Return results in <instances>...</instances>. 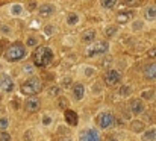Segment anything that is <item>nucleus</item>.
<instances>
[{"label": "nucleus", "instance_id": "obj_39", "mask_svg": "<svg viewBox=\"0 0 156 141\" xmlns=\"http://www.w3.org/2000/svg\"><path fill=\"white\" fill-rule=\"evenodd\" d=\"M35 8H36V3H35V2H30V3L27 5V9H29V11H33Z\"/></svg>", "mask_w": 156, "mask_h": 141}, {"label": "nucleus", "instance_id": "obj_29", "mask_svg": "<svg viewBox=\"0 0 156 141\" xmlns=\"http://www.w3.org/2000/svg\"><path fill=\"white\" fill-rule=\"evenodd\" d=\"M61 87H62V88H70V87H73L71 79H70V78H64V79L61 81Z\"/></svg>", "mask_w": 156, "mask_h": 141}, {"label": "nucleus", "instance_id": "obj_11", "mask_svg": "<svg viewBox=\"0 0 156 141\" xmlns=\"http://www.w3.org/2000/svg\"><path fill=\"white\" fill-rule=\"evenodd\" d=\"M25 108H26V111H29V112L38 111V109H39V99H36V97L27 99L26 103H25Z\"/></svg>", "mask_w": 156, "mask_h": 141}, {"label": "nucleus", "instance_id": "obj_36", "mask_svg": "<svg viewBox=\"0 0 156 141\" xmlns=\"http://www.w3.org/2000/svg\"><path fill=\"white\" fill-rule=\"evenodd\" d=\"M0 140H2V141H11V135L8 132L2 131V132H0Z\"/></svg>", "mask_w": 156, "mask_h": 141}, {"label": "nucleus", "instance_id": "obj_16", "mask_svg": "<svg viewBox=\"0 0 156 141\" xmlns=\"http://www.w3.org/2000/svg\"><path fill=\"white\" fill-rule=\"evenodd\" d=\"M143 141H156V128H150L143 132Z\"/></svg>", "mask_w": 156, "mask_h": 141}, {"label": "nucleus", "instance_id": "obj_37", "mask_svg": "<svg viewBox=\"0 0 156 141\" xmlns=\"http://www.w3.org/2000/svg\"><path fill=\"white\" fill-rule=\"evenodd\" d=\"M11 106H12L14 109H20V100H18V99L15 97V99H14V100L11 102Z\"/></svg>", "mask_w": 156, "mask_h": 141}, {"label": "nucleus", "instance_id": "obj_22", "mask_svg": "<svg viewBox=\"0 0 156 141\" xmlns=\"http://www.w3.org/2000/svg\"><path fill=\"white\" fill-rule=\"evenodd\" d=\"M153 97H155V91L153 90H144L141 93V99H144V100H152Z\"/></svg>", "mask_w": 156, "mask_h": 141}, {"label": "nucleus", "instance_id": "obj_42", "mask_svg": "<svg viewBox=\"0 0 156 141\" xmlns=\"http://www.w3.org/2000/svg\"><path fill=\"white\" fill-rule=\"evenodd\" d=\"M3 111V106H0V112H2Z\"/></svg>", "mask_w": 156, "mask_h": 141}, {"label": "nucleus", "instance_id": "obj_45", "mask_svg": "<svg viewBox=\"0 0 156 141\" xmlns=\"http://www.w3.org/2000/svg\"><path fill=\"white\" fill-rule=\"evenodd\" d=\"M0 70H2V67H0Z\"/></svg>", "mask_w": 156, "mask_h": 141}, {"label": "nucleus", "instance_id": "obj_46", "mask_svg": "<svg viewBox=\"0 0 156 141\" xmlns=\"http://www.w3.org/2000/svg\"><path fill=\"white\" fill-rule=\"evenodd\" d=\"M0 141H2V140H0Z\"/></svg>", "mask_w": 156, "mask_h": 141}, {"label": "nucleus", "instance_id": "obj_33", "mask_svg": "<svg viewBox=\"0 0 156 141\" xmlns=\"http://www.w3.org/2000/svg\"><path fill=\"white\" fill-rule=\"evenodd\" d=\"M58 106H59L61 109H67V106H68V102L65 100V97H61V99H59V102H58Z\"/></svg>", "mask_w": 156, "mask_h": 141}, {"label": "nucleus", "instance_id": "obj_19", "mask_svg": "<svg viewBox=\"0 0 156 141\" xmlns=\"http://www.w3.org/2000/svg\"><path fill=\"white\" fill-rule=\"evenodd\" d=\"M77 21H79V15L77 14H74V12L68 14V17H67V25H68V26L77 25Z\"/></svg>", "mask_w": 156, "mask_h": 141}, {"label": "nucleus", "instance_id": "obj_7", "mask_svg": "<svg viewBox=\"0 0 156 141\" xmlns=\"http://www.w3.org/2000/svg\"><path fill=\"white\" fill-rule=\"evenodd\" d=\"M129 108H130V112L135 114V115H140L144 112L146 106H144V102L141 99H132L130 103H129Z\"/></svg>", "mask_w": 156, "mask_h": 141}, {"label": "nucleus", "instance_id": "obj_31", "mask_svg": "<svg viewBox=\"0 0 156 141\" xmlns=\"http://www.w3.org/2000/svg\"><path fill=\"white\" fill-rule=\"evenodd\" d=\"M8 126H9V120L6 117H2V119H0V131H5Z\"/></svg>", "mask_w": 156, "mask_h": 141}, {"label": "nucleus", "instance_id": "obj_12", "mask_svg": "<svg viewBox=\"0 0 156 141\" xmlns=\"http://www.w3.org/2000/svg\"><path fill=\"white\" fill-rule=\"evenodd\" d=\"M144 76L150 81H156V62H152L144 68Z\"/></svg>", "mask_w": 156, "mask_h": 141}, {"label": "nucleus", "instance_id": "obj_43", "mask_svg": "<svg viewBox=\"0 0 156 141\" xmlns=\"http://www.w3.org/2000/svg\"><path fill=\"white\" fill-rule=\"evenodd\" d=\"M0 102H2V94H0Z\"/></svg>", "mask_w": 156, "mask_h": 141}, {"label": "nucleus", "instance_id": "obj_35", "mask_svg": "<svg viewBox=\"0 0 156 141\" xmlns=\"http://www.w3.org/2000/svg\"><path fill=\"white\" fill-rule=\"evenodd\" d=\"M52 122H53V120H52L50 115H44V117H42V125H44V126H50Z\"/></svg>", "mask_w": 156, "mask_h": 141}, {"label": "nucleus", "instance_id": "obj_3", "mask_svg": "<svg viewBox=\"0 0 156 141\" xmlns=\"http://www.w3.org/2000/svg\"><path fill=\"white\" fill-rule=\"evenodd\" d=\"M26 49H25V46L23 44H20V43H15L12 46L8 47V50L5 53L6 59L11 61V62H15V61H21L25 56H26Z\"/></svg>", "mask_w": 156, "mask_h": 141}, {"label": "nucleus", "instance_id": "obj_8", "mask_svg": "<svg viewBox=\"0 0 156 141\" xmlns=\"http://www.w3.org/2000/svg\"><path fill=\"white\" fill-rule=\"evenodd\" d=\"M0 88H2L3 91H6V93L14 91L15 84L11 79V76H8V75H2V76H0Z\"/></svg>", "mask_w": 156, "mask_h": 141}, {"label": "nucleus", "instance_id": "obj_30", "mask_svg": "<svg viewBox=\"0 0 156 141\" xmlns=\"http://www.w3.org/2000/svg\"><path fill=\"white\" fill-rule=\"evenodd\" d=\"M26 46H29V47H35V46H38V38H35V37H29V38L26 40Z\"/></svg>", "mask_w": 156, "mask_h": 141}, {"label": "nucleus", "instance_id": "obj_32", "mask_svg": "<svg viewBox=\"0 0 156 141\" xmlns=\"http://www.w3.org/2000/svg\"><path fill=\"white\" fill-rule=\"evenodd\" d=\"M93 75H96V68L94 67H86L85 68V76L86 78H91Z\"/></svg>", "mask_w": 156, "mask_h": 141}, {"label": "nucleus", "instance_id": "obj_6", "mask_svg": "<svg viewBox=\"0 0 156 141\" xmlns=\"http://www.w3.org/2000/svg\"><path fill=\"white\" fill-rule=\"evenodd\" d=\"M121 81V75L118 70H108L106 75H105V84L108 87H114L117 84H120Z\"/></svg>", "mask_w": 156, "mask_h": 141}, {"label": "nucleus", "instance_id": "obj_41", "mask_svg": "<svg viewBox=\"0 0 156 141\" xmlns=\"http://www.w3.org/2000/svg\"><path fill=\"white\" fill-rule=\"evenodd\" d=\"M62 141H73V140H71V138H64Z\"/></svg>", "mask_w": 156, "mask_h": 141}, {"label": "nucleus", "instance_id": "obj_13", "mask_svg": "<svg viewBox=\"0 0 156 141\" xmlns=\"http://www.w3.org/2000/svg\"><path fill=\"white\" fill-rule=\"evenodd\" d=\"M83 94H85V88H83L82 84L73 85V97H74V100H82Z\"/></svg>", "mask_w": 156, "mask_h": 141}, {"label": "nucleus", "instance_id": "obj_21", "mask_svg": "<svg viewBox=\"0 0 156 141\" xmlns=\"http://www.w3.org/2000/svg\"><path fill=\"white\" fill-rule=\"evenodd\" d=\"M129 18H130V12H120V14H117V23H127L129 21Z\"/></svg>", "mask_w": 156, "mask_h": 141}, {"label": "nucleus", "instance_id": "obj_34", "mask_svg": "<svg viewBox=\"0 0 156 141\" xmlns=\"http://www.w3.org/2000/svg\"><path fill=\"white\" fill-rule=\"evenodd\" d=\"M0 34L9 35V34H11V28H9V26H6V25H0Z\"/></svg>", "mask_w": 156, "mask_h": 141}, {"label": "nucleus", "instance_id": "obj_2", "mask_svg": "<svg viewBox=\"0 0 156 141\" xmlns=\"http://www.w3.org/2000/svg\"><path fill=\"white\" fill-rule=\"evenodd\" d=\"M21 91L25 94H27V96H35V94H38L39 91H42V81L39 78L32 76V78H29L23 82Z\"/></svg>", "mask_w": 156, "mask_h": 141}, {"label": "nucleus", "instance_id": "obj_38", "mask_svg": "<svg viewBox=\"0 0 156 141\" xmlns=\"http://www.w3.org/2000/svg\"><path fill=\"white\" fill-rule=\"evenodd\" d=\"M46 34H47V35H52V34H53V26H52V25H47V28H46Z\"/></svg>", "mask_w": 156, "mask_h": 141}, {"label": "nucleus", "instance_id": "obj_10", "mask_svg": "<svg viewBox=\"0 0 156 141\" xmlns=\"http://www.w3.org/2000/svg\"><path fill=\"white\" fill-rule=\"evenodd\" d=\"M80 141H99V134L96 129H88L80 134Z\"/></svg>", "mask_w": 156, "mask_h": 141}, {"label": "nucleus", "instance_id": "obj_26", "mask_svg": "<svg viewBox=\"0 0 156 141\" xmlns=\"http://www.w3.org/2000/svg\"><path fill=\"white\" fill-rule=\"evenodd\" d=\"M141 3H143V0H124V5H126V6H130V8L140 6Z\"/></svg>", "mask_w": 156, "mask_h": 141}, {"label": "nucleus", "instance_id": "obj_18", "mask_svg": "<svg viewBox=\"0 0 156 141\" xmlns=\"http://www.w3.org/2000/svg\"><path fill=\"white\" fill-rule=\"evenodd\" d=\"M144 17L147 20H156V6H147L144 9Z\"/></svg>", "mask_w": 156, "mask_h": 141}, {"label": "nucleus", "instance_id": "obj_20", "mask_svg": "<svg viewBox=\"0 0 156 141\" xmlns=\"http://www.w3.org/2000/svg\"><path fill=\"white\" fill-rule=\"evenodd\" d=\"M100 5L105 9H112L117 5V0H100Z\"/></svg>", "mask_w": 156, "mask_h": 141}, {"label": "nucleus", "instance_id": "obj_23", "mask_svg": "<svg viewBox=\"0 0 156 141\" xmlns=\"http://www.w3.org/2000/svg\"><path fill=\"white\" fill-rule=\"evenodd\" d=\"M105 34H106L108 38H112V37L117 34V26H108V28L105 29Z\"/></svg>", "mask_w": 156, "mask_h": 141}, {"label": "nucleus", "instance_id": "obj_15", "mask_svg": "<svg viewBox=\"0 0 156 141\" xmlns=\"http://www.w3.org/2000/svg\"><path fill=\"white\" fill-rule=\"evenodd\" d=\"M53 6L52 5H49V3H44V5H41L39 8H38V14L41 15V17H49V15H52L53 14Z\"/></svg>", "mask_w": 156, "mask_h": 141}, {"label": "nucleus", "instance_id": "obj_44", "mask_svg": "<svg viewBox=\"0 0 156 141\" xmlns=\"http://www.w3.org/2000/svg\"><path fill=\"white\" fill-rule=\"evenodd\" d=\"M109 141H117V140H114V138H112V140H109Z\"/></svg>", "mask_w": 156, "mask_h": 141}, {"label": "nucleus", "instance_id": "obj_1", "mask_svg": "<svg viewBox=\"0 0 156 141\" xmlns=\"http://www.w3.org/2000/svg\"><path fill=\"white\" fill-rule=\"evenodd\" d=\"M32 58H33V64L36 67H46L53 61V52H52L50 47L41 46V47H36V50L33 52Z\"/></svg>", "mask_w": 156, "mask_h": 141}, {"label": "nucleus", "instance_id": "obj_17", "mask_svg": "<svg viewBox=\"0 0 156 141\" xmlns=\"http://www.w3.org/2000/svg\"><path fill=\"white\" fill-rule=\"evenodd\" d=\"M130 129L137 134H141V132H144V123L141 120H133L130 123Z\"/></svg>", "mask_w": 156, "mask_h": 141}, {"label": "nucleus", "instance_id": "obj_40", "mask_svg": "<svg viewBox=\"0 0 156 141\" xmlns=\"http://www.w3.org/2000/svg\"><path fill=\"white\" fill-rule=\"evenodd\" d=\"M149 56H150V58H156V49L149 50Z\"/></svg>", "mask_w": 156, "mask_h": 141}, {"label": "nucleus", "instance_id": "obj_14", "mask_svg": "<svg viewBox=\"0 0 156 141\" xmlns=\"http://www.w3.org/2000/svg\"><path fill=\"white\" fill-rule=\"evenodd\" d=\"M94 40H96V31L94 29H88V31H85L82 34V41L86 43V44L94 43Z\"/></svg>", "mask_w": 156, "mask_h": 141}, {"label": "nucleus", "instance_id": "obj_28", "mask_svg": "<svg viewBox=\"0 0 156 141\" xmlns=\"http://www.w3.org/2000/svg\"><path fill=\"white\" fill-rule=\"evenodd\" d=\"M59 91H61V87L53 85V87H50V90H49V96H50V97H56L58 94H59Z\"/></svg>", "mask_w": 156, "mask_h": 141}, {"label": "nucleus", "instance_id": "obj_4", "mask_svg": "<svg viewBox=\"0 0 156 141\" xmlns=\"http://www.w3.org/2000/svg\"><path fill=\"white\" fill-rule=\"evenodd\" d=\"M96 123L100 129H109V128H112L115 125V117L112 112H100L97 117H96Z\"/></svg>", "mask_w": 156, "mask_h": 141}, {"label": "nucleus", "instance_id": "obj_9", "mask_svg": "<svg viewBox=\"0 0 156 141\" xmlns=\"http://www.w3.org/2000/svg\"><path fill=\"white\" fill-rule=\"evenodd\" d=\"M65 123H68L70 126H77V123H79V117H77V114L74 112V111H71V109H65Z\"/></svg>", "mask_w": 156, "mask_h": 141}, {"label": "nucleus", "instance_id": "obj_25", "mask_svg": "<svg viewBox=\"0 0 156 141\" xmlns=\"http://www.w3.org/2000/svg\"><path fill=\"white\" fill-rule=\"evenodd\" d=\"M11 12H12V15H21L23 14V6L21 5H12Z\"/></svg>", "mask_w": 156, "mask_h": 141}, {"label": "nucleus", "instance_id": "obj_24", "mask_svg": "<svg viewBox=\"0 0 156 141\" xmlns=\"http://www.w3.org/2000/svg\"><path fill=\"white\" fill-rule=\"evenodd\" d=\"M130 93H132V90H130V87H129V85H123V87L118 90V94H120V96H123V97L129 96Z\"/></svg>", "mask_w": 156, "mask_h": 141}, {"label": "nucleus", "instance_id": "obj_5", "mask_svg": "<svg viewBox=\"0 0 156 141\" xmlns=\"http://www.w3.org/2000/svg\"><path fill=\"white\" fill-rule=\"evenodd\" d=\"M108 50H109V44L106 41H99L93 47H90V49L85 52V55L88 58H91V56H96V55H106Z\"/></svg>", "mask_w": 156, "mask_h": 141}, {"label": "nucleus", "instance_id": "obj_27", "mask_svg": "<svg viewBox=\"0 0 156 141\" xmlns=\"http://www.w3.org/2000/svg\"><path fill=\"white\" fill-rule=\"evenodd\" d=\"M143 26H144V21H141V20H135V21L132 23V31H141Z\"/></svg>", "mask_w": 156, "mask_h": 141}]
</instances>
